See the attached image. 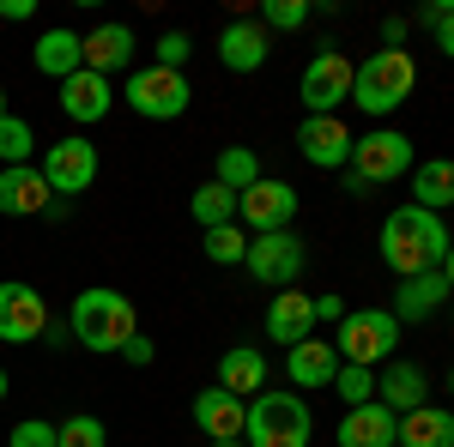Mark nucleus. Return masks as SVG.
Here are the masks:
<instances>
[{
    "mask_svg": "<svg viewBox=\"0 0 454 447\" xmlns=\"http://www.w3.org/2000/svg\"><path fill=\"white\" fill-rule=\"evenodd\" d=\"M109 104H115V97H109V79H98V73L79 67V73H67V79H61V115H67V121H79V127L104 121Z\"/></svg>",
    "mask_w": 454,
    "mask_h": 447,
    "instance_id": "nucleus-21",
    "label": "nucleus"
},
{
    "mask_svg": "<svg viewBox=\"0 0 454 447\" xmlns=\"http://www.w3.org/2000/svg\"><path fill=\"white\" fill-rule=\"evenodd\" d=\"M267 339L285 344V351L297 339H315V297L309 290H279L267 303Z\"/></svg>",
    "mask_w": 454,
    "mask_h": 447,
    "instance_id": "nucleus-19",
    "label": "nucleus"
},
{
    "mask_svg": "<svg viewBox=\"0 0 454 447\" xmlns=\"http://www.w3.org/2000/svg\"><path fill=\"white\" fill-rule=\"evenodd\" d=\"M376 399H382L394 417H406V412H419V405H430V381H424L419 363L387 357V369L376 375Z\"/></svg>",
    "mask_w": 454,
    "mask_h": 447,
    "instance_id": "nucleus-16",
    "label": "nucleus"
},
{
    "mask_svg": "<svg viewBox=\"0 0 454 447\" xmlns=\"http://www.w3.org/2000/svg\"><path fill=\"white\" fill-rule=\"evenodd\" d=\"M412 206L436 212V218L454 206V164H449V158H430V164L412 170Z\"/></svg>",
    "mask_w": 454,
    "mask_h": 447,
    "instance_id": "nucleus-27",
    "label": "nucleus"
},
{
    "mask_svg": "<svg viewBox=\"0 0 454 447\" xmlns=\"http://www.w3.org/2000/svg\"><path fill=\"white\" fill-rule=\"evenodd\" d=\"M285 375L297 381V387H333V375H340L333 339H297L285 351Z\"/></svg>",
    "mask_w": 454,
    "mask_h": 447,
    "instance_id": "nucleus-22",
    "label": "nucleus"
},
{
    "mask_svg": "<svg viewBox=\"0 0 454 447\" xmlns=\"http://www.w3.org/2000/svg\"><path fill=\"white\" fill-rule=\"evenodd\" d=\"M309 12H315L309 0H267L254 25H261L267 36H273V31H303V25H309Z\"/></svg>",
    "mask_w": 454,
    "mask_h": 447,
    "instance_id": "nucleus-30",
    "label": "nucleus"
},
{
    "mask_svg": "<svg viewBox=\"0 0 454 447\" xmlns=\"http://www.w3.org/2000/svg\"><path fill=\"white\" fill-rule=\"evenodd\" d=\"M0 115H6V91H0Z\"/></svg>",
    "mask_w": 454,
    "mask_h": 447,
    "instance_id": "nucleus-45",
    "label": "nucleus"
},
{
    "mask_svg": "<svg viewBox=\"0 0 454 447\" xmlns=\"http://www.w3.org/2000/svg\"><path fill=\"white\" fill-rule=\"evenodd\" d=\"M297 97H303L309 115H340V104L351 97V61H346L340 42H321V55L297 79Z\"/></svg>",
    "mask_w": 454,
    "mask_h": 447,
    "instance_id": "nucleus-9",
    "label": "nucleus"
},
{
    "mask_svg": "<svg viewBox=\"0 0 454 447\" xmlns=\"http://www.w3.org/2000/svg\"><path fill=\"white\" fill-rule=\"evenodd\" d=\"M449 303V273H412L400 278V290H394V320L406 327V320H430V314Z\"/></svg>",
    "mask_w": 454,
    "mask_h": 447,
    "instance_id": "nucleus-20",
    "label": "nucleus"
},
{
    "mask_svg": "<svg viewBox=\"0 0 454 447\" xmlns=\"http://www.w3.org/2000/svg\"><path fill=\"white\" fill-rule=\"evenodd\" d=\"M309 435H315V423L297 393L261 387L243 405V447H309Z\"/></svg>",
    "mask_w": 454,
    "mask_h": 447,
    "instance_id": "nucleus-4",
    "label": "nucleus"
},
{
    "mask_svg": "<svg viewBox=\"0 0 454 447\" xmlns=\"http://www.w3.org/2000/svg\"><path fill=\"white\" fill-rule=\"evenodd\" d=\"M243 266H248V278H254V284H267V290H291V284L303 278V266H309V248H303V236H297V230L248 236Z\"/></svg>",
    "mask_w": 454,
    "mask_h": 447,
    "instance_id": "nucleus-6",
    "label": "nucleus"
},
{
    "mask_svg": "<svg viewBox=\"0 0 454 447\" xmlns=\"http://www.w3.org/2000/svg\"><path fill=\"white\" fill-rule=\"evenodd\" d=\"M55 447H109L104 417H67V423H55Z\"/></svg>",
    "mask_w": 454,
    "mask_h": 447,
    "instance_id": "nucleus-32",
    "label": "nucleus"
},
{
    "mask_svg": "<svg viewBox=\"0 0 454 447\" xmlns=\"http://www.w3.org/2000/svg\"><path fill=\"white\" fill-rule=\"evenodd\" d=\"M237 218H243L254 236H273V230H291V218H297V188L279 181V175H261L254 188L237 194Z\"/></svg>",
    "mask_w": 454,
    "mask_h": 447,
    "instance_id": "nucleus-11",
    "label": "nucleus"
},
{
    "mask_svg": "<svg viewBox=\"0 0 454 447\" xmlns=\"http://www.w3.org/2000/svg\"><path fill=\"white\" fill-rule=\"evenodd\" d=\"M212 447H243V442H212Z\"/></svg>",
    "mask_w": 454,
    "mask_h": 447,
    "instance_id": "nucleus-44",
    "label": "nucleus"
},
{
    "mask_svg": "<svg viewBox=\"0 0 454 447\" xmlns=\"http://www.w3.org/2000/svg\"><path fill=\"white\" fill-rule=\"evenodd\" d=\"M340 188H346L351 200H364V194H370V181H364V175H351V170H340Z\"/></svg>",
    "mask_w": 454,
    "mask_h": 447,
    "instance_id": "nucleus-42",
    "label": "nucleus"
},
{
    "mask_svg": "<svg viewBox=\"0 0 454 447\" xmlns=\"http://www.w3.org/2000/svg\"><path fill=\"white\" fill-rule=\"evenodd\" d=\"M351 127L340 115H303V127H297V151L309 158L315 170H346L351 164Z\"/></svg>",
    "mask_w": 454,
    "mask_h": 447,
    "instance_id": "nucleus-13",
    "label": "nucleus"
},
{
    "mask_svg": "<svg viewBox=\"0 0 454 447\" xmlns=\"http://www.w3.org/2000/svg\"><path fill=\"white\" fill-rule=\"evenodd\" d=\"M31 61H36V73H49V79L61 85L67 73H79V31H67V25L43 31V36L31 42Z\"/></svg>",
    "mask_w": 454,
    "mask_h": 447,
    "instance_id": "nucleus-26",
    "label": "nucleus"
},
{
    "mask_svg": "<svg viewBox=\"0 0 454 447\" xmlns=\"http://www.w3.org/2000/svg\"><path fill=\"white\" fill-rule=\"evenodd\" d=\"M188 31H164L158 36V67H170V73H182V61H188Z\"/></svg>",
    "mask_w": 454,
    "mask_h": 447,
    "instance_id": "nucleus-37",
    "label": "nucleus"
},
{
    "mask_svg": "<svg viewBox=\"0 0 454 447\" xmlns=\"http://www.w3.org/2000/svg\"><path fill=\"white\" fill-rule=\"evenodd\" d=\"M43 327H49V303L36 297L31 284L6 278V284H0V339L31 344V339H43Z\"/></svg>",
    "mask_w": 454,
    "mask_h": 447,
    "instance_id": "nucleus-12",
    "label": "nucleus"
},
{
    "mask_svg": "<svg viewBox=\"0 0 454 447\" xmlns=\"http://www.w3.org/2000/svg\"><path fill=\"white\" fill-rule=\"evenodd\" d=\"M243 254H248V236L237 230V224L207 230V260H212V266H243Z\"/></svg>",
    "mask_w": 454,
    "mask_h": 447,
    "instance_id": "nucleus-34",
    "label": "nucleus"
},
{
    "mask_svg": "<svg viewBox=\"0 0 454 447\" xmlns=\"http://www.w3.org/2000/svg\"><path fill=\"white\" fill-rule=\"evenodd\" d=\"M218 188H231V194H243V188H254L261 181V158L248 151V145H224L218 151V175H212Z\"/></svg>",
    "mask_w": 454,
    "mask_h": 447,
    "instance_id": "nucleus-29",
    "label": "nucleus"
},
{
    "mask_svg": "<svg viewBox=\"0 0 454 447\" xmlns=\"http://www.w3.org/2000/svg\"><path fill=\"white\" fill-rule=\"evenodd\" d=\"M382 260L400 278L412 273H449V224L436 212L394 206L382 218Z\"/></svg>",
    "mask_w": 454,
    "mask_h": 447,
    "instance_id": "nucleus-1",
    "label": "nucleus"
},
{
    "mask_svg": "<svg viewBox=\"0 0 454 447\" xmlns=\"http://www.w3.org/2000/svg\"><path fill=\"white\" fill-rule=\"evenodd\" d=\"M449 19H454V6H449V0H430V6H424V25H430V36H436V49H442V55L454 49Z\"/></svg>",
    "mask_w": 454,
    "mask_h": 447,
    "instance_id": "nucleus-36",
    "label": "nucleus"
},
{
    "mask_svg": "<svg viewBox=\"0 0 454 447\" xmlns=\"http://www.w3.org/2000/svg\"><path fill=\"white\" fill-rule=\"evenodd\" d=\"M267 55H273V36L261 31L254 19H231L218 31V61H224V73H261Z\"/></svg>",
    "mask_w": 454,
    "mask_h": 447,
    "instance_id": "nucleus-14",
    "label": "nucleus"
},
{
    "mask_svg": "<svg viewBox=\"0 0 454 447\" xmlns=\"http://www.w3.org/2000/svg\"><path fill=\"white\" fill-rule=\"evenodd\" d=\"M188 212H194V224H200V230H224V224H237V194H231V188H218V181H200V188H194V200H188Z\"/></svg>",
    "mask_w": 454,
    "mask_h": 447,
    "instance_id": "nucleus-28",
    "label": "nucleus"
},
{
    "mask_svg": "<svg viewBox=\"0 0 454 447\" xmlns=\"http://www.w3.org/2000/svg\"><path fill=\"white\" fill-rule=\"evenodd\" d=\"M243 405L248 399H231L224 387H207L194 399V429L212 435V442H243Z\"/></svg>",
    "mask_w": 454,
    "mask_h": 447,
    "instance_id": "nucleus-23",
    "label": "nucleus"
},
{
    "mask_svg": "<svg viewBox=\"0 0 454 447\" xmlns=\"http://www.w3.org/2000/svg\"><path fill=\"white\" fill-rule=\"evenodd\" d=\"M121 357H128V363H134V369H145V363H152V357H158V351H152V339H140V333H134V339L121 344Z\"/></svg>",
    "mask_w": 454,
    "mask_h": 447,
    "instance_id": "nucleus-39",
    "label": "nucleus"
},
{
    "mask_svg": "<svg viewBox=\"0 0 454 447\" xmlns=\"http://www.w3.org/2000/svg\"><path fill=\"white\" fill-rule=\"evenodd\" d=\"M6 447H55V423H43V417H25V423H12Z\"/></svg>",
    "mask_w": 454,
    "mask_h": 447,
    "instance_id": "nucleus-35",
    "label": "nucleus"
},
{
    "mask_svg": "<svg viewBox=\"0 0 454 447\" xmlns=\"http://www.w3.org/2000/svg\"><path fill=\"white\" fill-rule=\"evenodd\" d=\"M333 393H340L346 405H370V399H376V369L340 363V375H333Z\"/></svg>",
    "mask_w": 454,
    "mask_h": 447,
    "instance_id": "nucleus-33",
    "label": "nucleus"
},
{
    "mask_svg": "<svg viewBox=\"0 0 454 447\" xmlns=\"http://www.w3.org/2000/svg\"><path fill=\"white\" fill-rule=\"evenodd\" d=\"M394 447H454V412H442V405H419V412H406V417H400Z\"/></svg>",
    "mask_w": 454,
    "mask_h": 447,
    "instance_id": "nucleus-25",
    "label": "nucleus"
},
{
    "mask_svg": "<svg viewBox=\"0 0 454 447\" xmlns=\"http://www.w3.org/2000/svg\"><path fill=\"white\" fill-rule=\"evenodd\" d=\"M412 91H419L412 49H376L370 61H351V97L346 104H357L364 115H394Z\"/></svg>",
    "mask_w": 454,
    "mask_h": 447,
    "instance_id": "nucleus-2",
    "label": "nucleus"
},
{
    "mask_svg": "<svg viewBox=\"0 0 454 447\" xmlns=\"http://www.w3.org/2000/svg\"><path fill=\"white\" fill-rule=\"evenodd\" d=\"M36 170H43L55 200H79L98 181V145L85 134H67V139H55V145H43V164Z\"/></svg>",
    "mask_w": 454,
    "mask_h": 447,
    "instance_id": "nucleus-7",
    "label": "nucleus"
},
{
    "mask_svg": "<svg viewBox=\"0 0 454 447\" xmlns=\"http://www.w3.org/2000/svg\"><path fill=\"white\" fill-rule=\"evenodd\" d=\"M321 320H333V327L346 320V303H340L333 290H321V297H315V327H321Z\"/></svg>",
    "mask_w": 454,
    "mask_h": 447,
    "instance_id": "nucleus-38",
    "label": "nucleus"
},
{
    "mask_svg": "<svg viewBox=\"0 0 454 447\" xmlns=\"http://www.w3.org/2000/svg\"><path fill=\"white\" fill-rule=\"evenodd\" d=\"M36 0H0V19H31Z\"/></svg>",
    "mask_w": 454,
    "mask_h": 447,
    "instance_id": "nucleus-41",
    "label": "nucleus"
},
{
    "mask_svg": "<svg viewBox=\"0 0 454 447\" xmlns=\"http://www.w3.org/2000/svg\"><path fill=\"white\" fill-rule=\"evenodd\" d=\"M67 333L85 351L109 357V351H121V344L140 333V314H134V303L121 290H79L73 297V314H67Z\"/></svg>",
    "mask_w": 454,
    "mask_h": 447,
    "instance_id": "nucleus-3",
    "label": "nucleus"
},
{
    "mask_svg": "<svg viewBox=\"0 0 454 447\" xmlns=\"http://www.w3.org/2000/svg\"><path fill=\"white\" fill-rule=\"evenodd\" d=\"M333 351H340V363L376 369V363H387V357L400 351V320H394L387 309H346Z\"/></svg>",
    "mask_w": 454,
    "mask_h": 447,
    "instance_id": "nucleus-5",
    "label": "nucleus"
},
{
    "mask_svg": "<svg viewBox=\"0 0 454 447\" xmlns=\"http://www.w3.org/2000/svg\"><path fill=\"white\" fill-rule=\"evenodd\" d=\"M31 121H19V115H0V164H31Z\"/></svg>",
    "mask_w": 454,
    "mask_h": 447,
    "instance_id": "nucleus-31",
    "label": "nucleus"
},
{
    "mask_svg": "<svg viewBox=\"0 0 454 447\" xmlns=\"http://www.w3.org/2000/svg\"><path fill=\"white\" fill-rule=\"evenodd\" d=\"M218 387H224L231 399H254V393L267 387V357H261L254 344L224 351V357H218Z\"/></svg>",
    "mask_w": 454,
    "mask_h": 447,
    "instance_id": "nucleus-24",
    "label": "nucleus"
},
{
    "mask_svg": "<svg viewBox=\"0 0 454 447\" xmlns=\"http://www.w3.org/2000/svg\"><path fill=\"white\" fill-rule=\"evenodd\" d=\"M351 175H364L370 188H382V181H400V175H412V139L400 134V127H376V134L351 139Z\"/></svg>",
    "mask_w": 454,
    "mask_h": 447,
    "instance_id": "nucleus-8",
    "label": "nucleus"
},
{
    "mask_svg": "<svg viewBox=\"0 0 454 447\" xmlns=\"http://www.w3.org/2000/svg\"><path fill=\"white\" fill-rule=\"evenodd\" d=\"M134 31L128 25H98L91 36H79V67L98 73V79H109V73H121L128 61H134Z\"/></svg>",
    "mask_w": 454,
    "mask_h": 447,
    "instance_id": "nucleus-15",
    "label": "nucleus"
},
{
    "mask_svg": "<svg viewBox=\"0 0 454 447\" xmlns=\"http://www.w3.org/2000/svg\"><path fill=\"white\" fill-rule=\"evenodd\" d=\"M0 399H6V369H0Z\"/></svg>",
    "mask_w": 454,
    "mask_h": 447,
    "instance_id": "nucleus-43",
    "label": "nucleus"
},
{
    "mask_svg": "<svg viewBox=\"0 0 454 447\" xmlns=\"http://www.w3.org/2000/svg\"><path fill=\"white\" fill-rule=\"evenodd\" d=\"M49 200L55 194H49V181H43L36 164H6L0 170V218H36Z\"/></svg>",
    "mask_w": 454,
    "mask_h": 447,
    "instance_id": "nucleus-17",
    "label": "nucleus"
},
{
    "mask_svg": "<svg viewBox=\"0 0 454 447\" xmlns=\"http://www.w3.org/2000/svg\"><path fill=\"white\" fill-rule=\"evenodd\" d=\"M188 79L170 67H134L128 73V109L140 115V121H176L182 109H188Z\"/></svg>",
    "mask_w": 454,
    "mask_h": 447,
    "instance_id": "nucleus-10",
    "label": "nucleus"
},
{
    "mask_svg": "<svg viewBox=\"0 0 454 447\" xmlns=\"http://www.w3.org/2000/svg\"><path fill=\"white\" fill-rule=\"evenodd\" d=\"M340 447H394V435H400V417L387 412L382 399H370V405H346V417H340Z\"/></svg>",
    "mask_w": 454,
    "mask_h": 447,
    "instance_id": "nucleus-18",
    "label": "nucleus"
},
{
    "mask_svg": "<svg viewBox=\"0 0 454 447\" xmlns=\"http://www.w3.org/2000/svg\"><path fill=\"white\" fill-rule=\"evenodd\" d=\"M406 31H412L406 19H382V42H387V49H400V42H406Z\"/></svg>",
    "mask_w": 454,
    "mask_h": 447,
    "instance_id": "nucleus-40",
    "label": "nucleus"
}]
</instances>
